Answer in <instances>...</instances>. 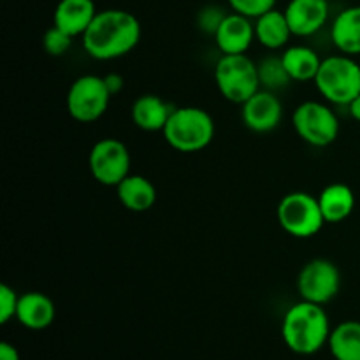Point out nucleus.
I'll return each mask as SVG.
<instances>
[{
  "label": "nucleus",
  "mask_w": 360,
  "mask_h": 360,
  "mask_svg": "<svg viewBox=\"0 0 360 360\" xmlns=\"http://www.w3.org/2000/svg\"><path fill=\"white\" fill-rule=\"evenodd\" d=\"M84 51L95 60H115L125 56L139 44L141 23L123 9L98 11L83 35Z\"/></svg>",
  "instance_id": "1"
},
{
  "label": "nucleus",
  "mask_w": 360,
  "mask_h": 360,
  "mask_svg": "<svg viewBox=\"0 0 360 360\" xmlns=\"http://www.w3.org/2000/svg\"><path fill=\"white\" fill-rule=\"evenodd\" d=\"M330 323L323 306L301 301L292 306L281 322L285 345L297 355H313L329 343Z\"/></svg>",
  "instance_id": "2"
},
{
  "label": "nucleus",
  "mask_w": 360,
  "mask_h": 360,
  "mask_svg": "<svg viewBox=\"0 0 360 360\" xmlns=\"http://www.w3.org/2000/svg\"><path fill=\"white\" fill-rule=\"evenodd\" d=\"M165 143L181 153H197L211 144L214 120L206 109L195 105L174 108L167 125L162 130Z\"/></svg>",
  "instance_id": "3"
},
{
  "label": "nucleus",
  "mask_w": 360,
  "mask_h": 360,
  "mask_svg": "<svg viewBox=\"0 0 360 360\" xmlns=\"http://www.w3.org/2000/svg\"><path fill=\"white\" fill-rule=\"evenodd\" d=\"M316 90L326 101L348 105L360 94V65L348 55H334L322 60L315 77Z\"/></svg>",
  "instance_id": "4"
},
{
  "label": "nucleus",
  "mask_w": 360,
  "mask_h": 360,
  "mask_svg": "<svg viewBox=\"0 0 360 360\" xmlns=\"http://www.w3.org/2000/svg\"><path fill=\"white\" fill-rule=\"evenodd\" d=\"M214 81L221 97L234 104H245L260 90L259 65L246 53L221 55L214 67Z\"/></svg>",
  "instance_id": "5"
},
{
  "label": "nucleus",
  "mask_w": 360,
  "mask_h": 360,
  "mask_svg": "<svg viewBox=\"0 0 360 360\" xmlns=\"http://www.w3.org/2000/svg\"><path fill=\"white\" fill-rule=\"evenodd\" d=\"M276 217L280 227L299 239L313 238L326 224L319 199L306 192L287 193L278 204Z\"/></svg>",
  "instance_id": "6"
},
{
  "label": "nucleus",
  "mask_w": 360,
  "mask_h": 360,
  "mask_svg": "<svg viewBox=\"0 0 360 360\" xmlns=\"http://www.w3.org/2000/svg\"><path fill=\"white\" fill-rule=\"evenodd\" d=\"M111 97L104 77L84 74L77 77L67 91V111L76 122L94 123L108 111Z\"/></svg>",
  "instance_id": "7"
},
{
  "label": "nucleus",
  "mask_w": 360,
  "mask_h": 360,
  "mask_svg": "<svg viewBox=\"0 0 360 360\" xmlns=\"http://www.w3.org/2000/svg\"><path fill=\"white\" fill-rule=\"evenodd\" d=\"M292 125L304 143L316 148L333 144L340 136V120L327 104L306 101L297 105L292 116Z\"/></svg>",
  "instance_id": "8"
},
{
  "label": "nucleus",
  "mask_w": 360,
  "mask_h": 360,
  "mask_svg": "<svg viewBox=\"0 0 360 360\" xmlns=\"http://www.w3.org/2000/svg\"><path fill=\"white\" fill-rule=\"evenodd\" d=\"M130 164L129 148L115 137L97 141L88 157L91 176L104 186H118L130 174Z\"/></svg>",
  "instance_id": "9"
},
{
  "label": "nucleus",
  "mask_w": 360,
  "mask_h": 360,
  "mask_svg": "<svg viewBox=\"0 0 360 360\" xmlns=\"http://www.w3.org/2000/svg\"><path fill=\"white\" fill-rule=\"evenodd\" d=\"M341 288V273L334 262L327 259H313L297 276V292L302 301L327 304Z\"/></svg>",
  "instance_id": "10"
},
{
  "label": "nucleus",
  "mask_w": 360,
  "mask_h": 360,
  "mask_svg": "<svg viewBox=\"0 0 360 360\" xmlns=\"http://www.w3.org/2000/svg\"><path fill=\"white\" fill-rule=\"evenodd\" d=\"M241 105L243 123L253 132H271L280 125L281 118H283V104L278 98L276 91L260 88Z\"/></svg>",
  "instance_id": "11"
},
{
  "label": "nucleus",
  "mask_w": 360,
  "mask_h": 360,
  "mask_svg": "<svg viewBox=\"0 0 360 360\" xmlns=\"http://www.w3.org/2000/svg\"><path fill=\"white\" fill-rule=\"evenodd\" d=\"M255 39V23L239 13L225 14L220 27L214 32V41L224 55L246 53Z\"/></svg>",
  "instance_id": "12"
},
{
  "label": "nucleus",
  "mask_w": 360,
  "mask_h": 360,
  "mask_svg": "<svg viewBox=\"0 0 360 360\" xmlns=\"http://www.w3.org/2000/svg\"><path fill=\"white\" fill-rule=\"evenodd\" d=\"M292 34L297 37H309L316 34L329 20L327 0H290L285 9Z\"/></svg>",
  "instance_id": "13"
},
{
  "label": "nucleus",
  "mask_w": 360,
  "mask_h": 360,
  "mask_svg": "<svg viewBox=\"0 0 360 360\" xmlns=\"http://www.w3.org/2000/svg\"><path fill=\"white\" fill-rule=\"evenodd\" d=\"M97 13L94 0H60L53 14V25L77 37L88 30Z\"/></svg>",
  "instance_id": "14"
},
{
  "label": "nucleus",
  "mask_w": 360,
  "mask_h": 360,
  "mask_svg": "<svg viewBox=\"0 0 360 360\" xmlns=\"http://www.w3.org/2000/svg\"><path fill=\"white\" fill-rule=\"evenodd\" d=\"M56 308L51 299L42 292H27L20 295L16 320L30 330H44L53 323Z\"/></svg>",
  "instance_id": "15"
},
{
  "label": "nucleus",
  "mask_w": 360,
  "mask_h": 360,
  "mask_svg": "<svg viewBox=\"0 0 360 360\" xmlns=\"http://www.w3.org/2000/svg\"><path fill=\"white\" fill-rule=\"evenodd\" d=\"M172 111L174 108L158 95H141L132 104V122L137 129L144 132H158V130L162 132Z\"/></svg>",
  "instance_id": "16"
},
{
  "label": "nucleus",
  "mask_w": 360,
  "mask_h": 360,
  "mask_svg": "<svg viewBox=\"0 0 360 360\" xmlns=\"http://www.w3.org/2000/svg\"><path fill=\"white\" fill-rule=\"evenodd\" d=\"M116 188V195L125 210L134 213L150 211L157 202V188L148 178L139 174H129Z\"/></svg>",
  "instance_id": "17"
},
{
  "label": "nucleus",
  "mask_w": 360,
  "mask_h": 360,
  "mask_svg": "<svg viewBox=\"0 0 360 360\" xmlns=\"http://www.w3.org/2000/svg\"><path fill=\"white\" fill-rule=\"evenodd\" d=\"M326 224L345 221L355 207V193L345 183H330L316 197Z\"/></svg>",
  "instance_id": "18"
},
{
  "label": "nucleus",
  "mask_w": 360,
  "mask_h": 360,
  "mask_svg": "<svg viewBox=\"0 0 360 360\" xmlns=\"http://www.w3.org/2000/svg\"><path fill=\"white\" fill-rule=\"evenodd\" d=\"M333 44L343 55H360V6H352L341 11L330 28Z\"/></svg>",
  "instance_id": "19"
},
{
  "label": "nucleus",
  "mask_w": 360,
  "mask_h": 360,
  "mask_svg": "<svg viewBox=\"0 0 360 360\" xmlns=\"http://www.w3.org/2000/svg\"><path fill=\"white\" fill-rule=\"evenodd\" d=\"M285 11L271 9L255 20V39L267 49H280L287 46L292 37Z\"/></svg>",
  "instance_id": "20"
},
{
  "label": "nucleus",
  "mask_w": 360,
  "mask_h": 360,
  "mask_svg": "<svg viewBox=\"0 0 360 360\" xmlns=\"http://www.w3.org/2000/svg\"><path fill=\"white\" fill-rule=\"evenodd\" d=\"M281 62L292 81L304 83V81H315L322 60L316 55L315 49L308 46H292L283 51Z\"/></svg>",
  "instance_id": "21"
},
{
  "label": "nucleus",
  "mask_w": 360,
  "mask_h": 360,
  "mask_svg": "<svg viewBox=\"0 0 360 360\" xmlns=\"http://www.w3.org/2000/svg\"><path fill=\"white\" fill-rule=\"evenodd\" d=\"M329 350L336 360H360V322L347 320L330 330Z\"/></svg>",
  "instance_id": "22"
},
{
  "label": "nucleus",
  "mask_w": 360,
  "mask_h": 360,
  "mask_svg": "<svg viewBox=\"0 0 360 360\" xmlns=\"http://www.w3.org/2000/svg\"><path fill=\"white\" fill-rule=\"evenodd\" d=\"M259 77H260V86L264 90L276 91L281 90V88L287 86L290 83V76H288L287 69H285L283 62L280 58H271L262 60V63H259Z\"/></svg>",
  "instance_id": "23"
},
{
  "label": "nucleus",
  "mask_w": 360,
  "mask_h": 360,
  "mask_svg": "<svg viewBox=\"0 0 360 360\" xmlns=\"http://www.w3.org/2000/svg\"><path fill=\"white\" fill-rule=\"evenodd\" d=\"M72 35H69L67 32H63L62 28L55 27L53 25L49 30H46L44 37H42V46L48 51V55L51 56H62L69 51V48L72 46Z\"/></svg>",
  "instance_id": "24"
},
{
  "label": "nucleus",
  "mask_w": 360,
  "mask_h": 360,
  "mask_svg": "<svg viewBox=\"0 0 360 360\" xmlns=\"http://www.w3.org/2000/svg\"><path fill=\"white\" fill-rule=\"evenodd\" d=\"M229 6L234 13L243 14L250 20H257L259 16L266 14L267 11L274 9L276 0H229Z\"/></svg>",
  "instance_id": "25"
},
{
  "label": "nucleus",
  "mask_w": 360,
  "mask_h": 360,
  "mask_svg": "<svg viewBox=\"0 0 360 360\" xmlns=\"http://www.w3.org/2000/svg\"><path fill=\"white\" fill-rule=\"evenodd\" d=\"M18 302L20 295L16 294V290L6 283L0 285V323H7L9 320L16 319Z\"/></svg>",
  "instance_id": "26"
},
{
  "label": "nucleus",
  "mask_w": 360,
  "mask_h": 360,
  "mask_svg": "<svg viewBox=\"0 0 360 360\" xmlns=\"http://www.w3.org/2000/svg\"><path fill=\"white\" fill-rule=\"evenodd\" d=\"M224 18L225 14L220 13V9H217V7H207V9H204L202 13L199 14L200 28L206 32H211V34L214 35V32H217V28L220 27Z\"/></svg>",
  "instance_id": "27"
},
{
  "label": "nucleus",
  "mask_w": 360,
  "mask_h": 360,
  "mask_svg": "<svg viewBox=\"0 0 360 360\" xmlns=\"http://www.w3.org/2000/svg\"><path fill=\"white\" fill-rule=\"evenodd\" d=\"M105 79V84H108L109 91H111V95L115 97L116 94H120L123 88V77L120 76V74L112 72V74H108V76H104Z\"/></svg>",
  "instance_id": "28"
},
{
  "label": "nucleus",
  "mask_w": 360,
  "mask_h": 360,
  "mask_svg": "<svg viewBox=\"0 0 360 360\" xmlns=\"http://www.w3.org/2000/svg\"><path fill=\"white\" fill-rule=\"evenodd\" d=\"M0 360H21L20 352H18V348L14 345L2 341L0 343Z\"/></svg>",
  "instance_id": "29"
},
{
  "label": "nucleus",
  "mask_w": 360,
  "mask_h": 360,
  "mask_svg": "<svg viewBox=\"0 0 360 360\" xmlns=\"http://www.w3.org/2000/svg\"><path fill=\"white\" fill-rule=\"evenodd\" d=\"M348 109H350L352 118H354L355 122L360 123V94L350 102V104H348Z\"/></svg>",
  "instance_id": "30"
}]
</instances>
